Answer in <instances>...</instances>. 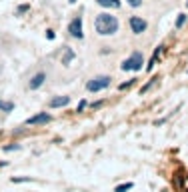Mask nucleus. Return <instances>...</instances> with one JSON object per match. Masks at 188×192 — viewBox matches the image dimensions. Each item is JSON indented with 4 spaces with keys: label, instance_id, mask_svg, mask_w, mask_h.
<instances>
[{
    "label": "nucleus",
    "instance_id": "nucleus-2",
    "mask_svg": "<svg viewBox=\"0 0 188 192\" xmlns=\"http://www.w3.org/2000/svg\"><path fill=\"white\" fill-rule=\"evenodd\" d=\"M142 64H144V60H142V54L140 52H134L130 58H126L124 62H122V70H140L142 68Z\"/></svg>",
    "mask_w": 188,
    "mask_h": 192
},
{
    "label": "nucleus",
    "instance_id": "nucleus-6",
    "mask_svg": "<svg viewBox=\"0 0 188 192\" xmlns=\"http://www.w3.org/2000/svg\"><path fill=\"white\" fill-rule=\"evenodd\" d=\"M46 122H50V114L40 112V114H36V116L28 118V120H26V124H28V126H34V124H46Z\"/></svg>",
    "mask_w": 188,
    "mask_h": 192
},
{
    "label": "nucleus",
    "instance_id": "nucleus-10",
    "mask_svg": "<svg viewBox=\"0 0 188 192\" xmlns=\"http://www.w3.org/2000/svg\"><path fill=\"white\" fill-rule=\"evenodd\" d=\"M0 110H4V112H12V110H14V104H12V102H6V100H0Z\"/></svg>",
    "mask_w": 188,
    "mask_h": 192
},
{
    "label": "nucleus",
    "instance_id": "nucleus-11",
    "mask_svg": "<svg viewBox=\"0 0 188 192\" xmlns=\"http://www.w3.org/2000/svg\"><path fill=\"white\" fill-rule=\"evenodd\" d=\"M130 188H132V182H126V184L116 186V188H114V192H126V190H130Z\"/></svg>",
    "mask_w": 188,
    "mask_h": 192
},
{
    "label": "nucleus",
    "instance_id": "nucleus-17",
    "mask_svg": "<svg viewBox=\"0 0 188 192\" xmlns=\"http://www.w3.org/2000/svg\"><path fill=\"white\" fill-rule=\"evenodd\" d=\"M184 20H186L184 16H180V18H178V22H176V26H182V24H184Z\"/></svg>",
    "mask_w": 188,
    "mask_h": 192
},
{
    "label": "nucleus",
    "instance_id": "nucleus-7",
    "mask_svg": "<svg viewBox=\"0 0 188 192\" xmlns=\"http://www.w3.org/2000/svg\"><path fill=\"white\" fill-rule=\"evenodd\" d=\"M44 80H46V74H44V72H38V74H34L32 78H30V90L40 88L42 84H44Z\"/></svg>",
    "mask_w": 188,
    "mask_h": 192
},
{
    "label": "nucleus",
    "instance_id": "nucleus-1",
    "mask_svg": "<svg viewBox=\"0 0 188 192\" xmlns=\"http://www.w3.org/2000/svg\"><path fill=\"white\" fill-rule=\"evenodd\" d=\"M94 26H96V32H98V34H102V36H108V34H114V32L118 30V20H116V16L102 12V14L96 16V22H94Z\"/></svg>",
    "mask_w": 188,
    "mask_h": 192
},
{
    "label": "nucleus",
    "instance_id": "nucleus-12",
    "mask_svg": "<svg viewBox=\"0 0 188 192\" xmlns=\"http://www.w3.org/2000/svg\"><path fill=\"white\" fill-rule=\"evenodd\" d=\"M72 58H74V52H72L70 48H66V56H64V60H62V64H68L72 60Z\"/></svg>",
    "mask_w": 188,
    "mask_h": 192
},
{
    "label": "nucleus",
    "instance_id": "nucleus-16",
    "mask_svg": "<svg viewBox=\"0 0 188 192\" xmlns=\"http://www.w3.org/2000/svg\"><path fill=\"white\" fill-rule=\"evenodd\" d=\"M18 144H14V146H6V148H4V150H6V152H12V150H18Z\"/></svg>",
    "mask_w": 188,
    "mask_h": 192
},
{
    "label": "nucleus",
    "instance_id": "nucleus-4",
    "mask_svg": "<svg viewBox=\"0 0 188 192\" xmlns=\"http://www.w3.org/2000/svg\"><path fill=\"white\" fill-rule=\"evenodd\" d=\"M68 32H70L72 38H82V18L76 16L70 24H68Z\"/></svg>",
    "mask_w": 188,
    "mask_h": 192
},
{
    "label": "nucleus",
    "instance_id": "nucleus-8",
    "mask_svg": "<svg viewBox=\"0 0 188 192\" xmlns=\"http://www.w3.org/2000/svg\"><path fill=\"white\" fill-rule=\"evenodd\" d=\"M68 102H70L68 96H56V98H52V100L48 102V106L50 108H60V106H66Z\"/></svg>",
    "mask_w": 188,
    "mask_h": 192
},
{
    "label": "nucleus",
    "instance_id": "nucleus-19",
    "mask_svg": "<svg viewBox=\"0 0 188 192\" xmlns=\"http://www.w3.org/2000/svg\"><path fill=\"white\" fill-rule=\"evenodd\" d=\"M4 164H6V162H0V166H4Z\"/></svg>",
    "mask_w": 188,
    "mask_h": 192
},
{
    "label": "nucleus",
    "instance_id": "nucleus-15",
    "mask_svg": "<svg viewBox=\"0 0 188 192\" xmlns=\"http://www.w3.org/2000/svg\"><path fill=\"white\" fill-rule=\"evenodd\" d=\"M128 4H130V6H140V4H142V0H128Z\"/></svg>",
    "mask_w": 188,
    "mask_h": 192
},
{
    "label": "nucleus",
    "instance_id": "nucleus-5",
    "mask_svg": "<svg viewBox=\"0 0 188 192\" xmlns=\"http://www.w3.org/2000/svg\"><path fill=\"white\" fill-rule=\"evenodd\" d=\"M130 28L134 34H142L144 30H146V20L138 18V16H132L130 18Z\"/></svg>",
    "mask_w": 188,
    "mask_h": 192
},
{
    "label": "nucleus",
    "instance_id": "nucleus-18",
    "mask_svg": "<svg viewBox=\"0 0 188 192\" xmlns=\"http://www.w3.org/2000/svg\"><path fill=\"white\" fill-rule=\"evenodd\" d=\"M68 2H72V4H74V2H76V0H68Z\"/></svg>",
    "mask_w": 188,
    "mask_h": 192
},
{
    "label": "nucleus",
    "instance_id": "nucleus-13",
    "mask_svg": "<svg viewBox=\"0 0 188 192\" xmlns=\"http://www.w3.org/2000/svg\"><path fill=\"white\" fill-rule=\"evenodd\" d=\"M10 182H30V178H28V176H24V178H14V176H12Z\"/></svg>",
    "mask_w": 188,
    "mask_h": 192
},
{
    "label": "nucleus",
    "instance_id": "nucleus-3",
    "mask_svg": "<svg viewBox=\"0 0 188 192\" xmlns=\"http://www.w3.org/2000/svg\"><path fill=\"white\" fill-rule=\"evenodd\" d=\"M108 84H110V76H96V78H92L90 82L86 84V88L90 92H98V90L108 88Z\"/></svg>",
    "mask_w": 188,
    "mask_h": 192
},
{
    "label": "nucleus",
    "instance_id": "nucleus-9",
    "mask_svg": "<svg viewBox=\"0 0 188 192\" xmlns=\"http://www.w3.org/2000/svg\"><path fill=\"white\" fill-rule=\"evenodd\" d=\"M100 6H106V8H118L120 6V0H96Z\"/></svg>",
    "mask_w": 188,
    "mask_h": 192
},
{
    "label": "nucleus",
    "instance_id": "nucleus-14",
    "mask_svg": "<svg viewBox=\"0 0 188 192\" xmlns=\"http://www.w3.org/2000/svg\"><path fill=\"white\" fill-rule=\"evenodd\" d=\"M154 82H156V80H150V82H148L146 86H142V90H140V94H144V92H146V90H148V88H150V86H152Z\"/></svg>",
    "mask_w": 188,
    "mask_h": 192
}]
</instances>
